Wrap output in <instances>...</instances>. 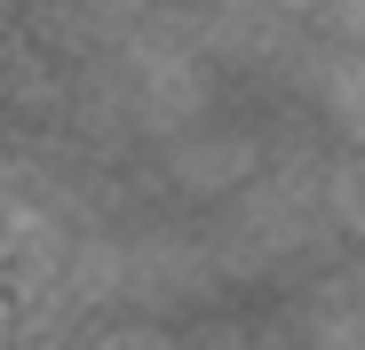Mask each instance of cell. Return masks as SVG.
<instances>
[{
  "instance_id": "obj_1",
  "label": "cell",
  "mask_w": 365,
  "mask_h": 350,
  "mask_svg": "<svg viewBox=\"0 0 365 350\" xmlns=\"http://www.w3.org/2000/svg\"><path fill=\"white\" fill-rule=\"evenodd\" d=\"M159 167L175 175L182 191H199V199H230V191H255L262 144H255L247 128H215V120H199V128H182V136L159 144Z\"/></svg>"
},
{
  "instance_id": "obj_2",
  "label": "cell",
  "mask_w": 365,
  "mask_h": 350,
  "mask_svg": "<svg viewBox=\"0 0 365 350\" xmlns=\"http://www.w3.org/2000/svg\"><path fill=\"white\" fill-rule=\"evenodd\" d=\"M96 350H182V334L175 326H151V319H128V326H111Z\"/></svg>"
},
{
  "instance_id": "obj_3",
  "label": "cell",
  "mask_w": 365,
  "mask_h": 350,
  "mask_svg": "<svg viewBox=\"0 0 365 350\" xmlns=\"http://www.w3.org/2000/svg\"><path fill=\"white\" fill-rule=\"evenodd\" d=\"M318 32H334L341 48H357V56H365V0H357V9H334V16H318Z\"/></svg>"
},
{
  "instance_id": "obj_4",
  "label": "cell",
  "mask_w": 365,
  "mask_h": 350,
  "mask_svg": "<svg viewBox=\"0 0 365 350\" xmlns=\"http://www.w3.org/2000/svg\"><path fill=\"white\" fill-rule=\"evenodd\" d=\"M349 175H357V191H365V151H349Z\"/></svg>"
}]
</instances>
